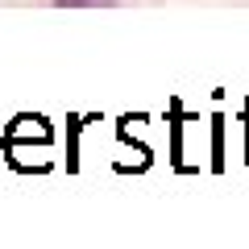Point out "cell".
<instances>
[{"instance_id": "6da1fadb", "label": "cell", "mask_w": 249, "mask_h": 249, "mask_svg": "<svg viewBox=\"0 0 249 249\" xmlns=\"http://www.w3.org/2000/svg\"><path fill=\"white\" fill-rule=\"evenodd\" d=\"M58 4H112V0H58Z\"/></svg>"}]
</instances>
